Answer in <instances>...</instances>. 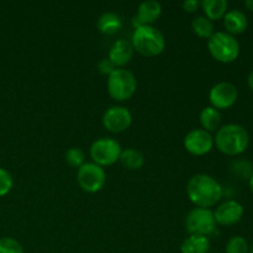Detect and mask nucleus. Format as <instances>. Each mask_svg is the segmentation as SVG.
<instances>
[{"label":"nucleus","instance_id":"obj_1","mask_svg":"<svg viewBox=\"0 0 253 253\" xmlns=\"http://www.w3.org/2000/svg\"><path fill=\"white\" fill-rule=\"evenodd\" d=\"M187 195L197 208L210 209L224 197V188L211 175L199 173L193 175L187 184Z\"/></svg>","mask_w":253,"mask_h":253},{"label":"nucleus","instance_id":"obj_2","mask_svg":"<svg viewBox=\"0 0 253 253\" xmlns=\"http://www.w3.org/2000/svg\"><path fill=\"white\" fill-rule=\"evenodd\" d=\"M249 132L239 124H226L215 132L214 146H216L220 152L230 157L242 155L249 148Z\"/></svg>","mask_w":253,"mask_h":253},{"label":"nucleus","instance_id":"obj_3","mask_svg":"<svg viewBox=\"0 0 253 253\" xmlns=\"http://www.w3.org/2000/svg\"><path fill=\"white\" fill-rule=\"evenodd\" d=\"M133 49L145 57L160 56L166 48L165 35L152 26L136 27L131 37Z\"/></svg>","mask_w":253,"mask_h":253},{"label":"nucleus","instance_id":"obj_4","mask_svg":"<svg viewBox=\"0 0 253 253\" xmlns=\"http://www.w3.org/2000/svg\"><path fill=\"white\" fill-rule=\"evenodd\" d=\"M208 49L215 61L229 64L240 56V43L235 36L225 31H217L208 40Z\"/></svg>","mask_w":253,"mask_h":253},{"label":"nucleus","instance_id":"obj_5","mask_svg":"<svg viewBox=\"0 0 253 253\" xmlns=\"http://www.w3.org/2000/svg\"><path fill=\"white\" fill-rule=\"evenodd\" d=\"M108 93L115 101L130 100L137 89V81L132 72L125 68H116L106 82Z\"/></svg>","mask_w":253,"mask_h":253},{"label":"nucleus","instance_id":"obj_6","mask_svg":"<svg viewBox=\"0 0 253 253\" xmlns=\"http://www.w3.org/2000/svg\"><path fill=\"white\" fill-rule=\"evenodd\" d=\"M214 211L205 208H194L185 217V230L189 235L198 236H211L216 231Z\"/></svg>","mask_w":253,"mask_h":253},{"label":"nucleus","instance_id":"obj_7","mask_svg":"<svg viewBox=\"0 0 253 253\" xmlns=\"http://www.w3.org/2000/svg\"><path fill=\"white\" fill-rule=\"evenodd\" d=\"M120 143L111 137H101L94 141L90 146V158L93 163L100 166V167H109L119 162L121 155Z\"/></svg>","mask_w":253,"mask_h":253},{"label":"nucleus","instance_id":"obj_8","mask_svg":"<svg viewBox=\"0 0 253 253\" xmlns=\"http://www.w3.org/2000/svg\"><path fill=\"white\" fill-rule=\"evenodd\" d=\"M77 182L86 193L100 192L106 183V173L103 167L93 162H85L77 170Z\"/></svg>","mask_w":253,"mask_h":253},{"label":"nucleus","instance_id":"obj_9","mask_svg":"<svg viewBox=\"0 0 253 253\" xmlns=\"http://www.w3.org/2000/svg\"><path fill=\"white\" fill-rule=\"evenodd\" d=\"M237 99H239V90L236 85L230 82H220L210 89V106L219 111L232 108L236 104Z\"/></svg>","mask_w":253,"mask_h":253},{"label":"nucleus","instance_id":"obj_10","mask_svg":"<svg viewBox=\"0 0 253 253\" xmlns=\"http://www.w3.org/2000/svg\"><path fill=\"white\" fill-rule=\"evenodd\" d=\"M184 148L190 155L202 157L214 148V136L203 128H194L185 135Z\"/></svg>","mask_w":253,"mask_h":253},{"label":"nucleus","instance_id":"obj_11","mask_svg":"<svg viewBox=\"0 0 253 253\" xmlns=\"http://www.w3.org/2000/svg\"><path fill=\"white\" fill-rule=\"evenodd\" d=\"M132 124V115L125 106H111L104 113L103 126L113 133H121Z\"/></svg>","mask_w":253,"mask_h":253},{"label":"nucleus","instance_id":"obj_12","mask_svg":"<svg viewBox=\"0 0 253 253\" xmlns=\"http://www.w3.org/2000/svg\"><path fill=\"white\" fill-rule=\"evenodd\" d=\"M244 205L234 199L225 200L214 211L215 221L221 226H232L237 224L244 216Z\"/></svg>","mask_w":253,"mask_h":253},{"label":"nucleus","instance_id":"obj_13","mask_svg":"<svg viewBox=\"0 0 253 253\" xmlns=\"http://www.w3.org/2000/svg\"><path fill=\"white\" fill-rule=\"evenodd\" d=\"M162 14V5L156 0H146L137 7V15L132 19L133 26H152Z\"/></svg>","mask_w":253,"mask_h":253},{"label":"nucleus","instance_id":"obj_14","mask_svg":"<svg viewBox=\"0 0 253 253\" xmlns=\"http://www.w3.org/2000/svg\"><path fill=\"white\" fill-rule=\"evenodd\" d=\"M133 49L131 41H127L125 39L116 40L110 47L109 51V57L111 63L116 67V68H124V66L128 64L133 57Z\"/></svg>","mask_w":253,"mask_h":253},{"label":"nucleus","instance_id":"obj_15","mask_svg":"<svg viewBox=\"0 0 253 253\" xmlns=\"http://www.w3.org/2000/svg\"><path fill=\"white\" fill-rule=\"evenodd\" d=\"M224 27L227 34L232 35H241L249 27V20H247L246 14L240 9L227 10L224 16Z\"/></svg>","mask_w":253,"mask_h":253},{"label":"nucleus","instance_id":"obj_16","mask_svg":"<svg viewBox=\"0 0 253 253\" xmlns=\"http://www.w3.org/2000/svg\"><path fill=\"white\" fill-rule=\"evenodd\" d=\"M227 7H229V2L226 0H202L200 1V9L204 11V16L212 22L224 19L225 14L227 12Z\"/></svg>","mask_w":253,"mask_h":253},{"label":"nucleus","instance_id":"obj_17","mask_svg":"<svg viewBox=\"0 0 253 253\" xmlns=\"http://www.w3.org/2000/svg\"><path fill=\"white\" fill-rule=\"evenodd\" d=\"M221 114L212 106H207L200 111L199 121L203 130L208 132H216L221 127Z\"/></svg>","mask_w":253,"mask_h":253},{"label":"nucleus","instance_id":"obj_18","mask_svg":"<svg viewBox=\"0 0 253 253\" xmlns=\"http://www.w3.org/2000/svg\"><path fill=\"white\" fill-rule=\"evenodd\" d=\"M210 240L207 236L189 235L180 245L182 253H209Z\"/></svg>","mask_w":253,"mask_h":253},{"label":"nucleus","instance_id":"obj_19","mask_svg":"<svg viewBox=\"0 0 253 253\" xmlns=\"http://www.w3.org/2000/svg\"><path fill=\"white\" fill-rule=\"evenodd\" d=\"M98 30L103 35L106 36H113V35L118 34L123 27V21H121L120 16L114 12H104L98 20Z\"/></svg>","mask_w":253,"mask_h":253},{"label":"nucleus","instance_id":"obj_20","mask_svg":"<svg viewBox=\"0 0 253 253\" xmlns=\"http://www.w3.org/2000/svg\"><path fill=\"white\" fill-rule=\"evenodd\" d=\"M119 162L123 165L124 168L128 170H138L145 165V157L138 150L128 147L121 151L120 160Z\"/></svg>","mask_w":253,"mask_h":253},{"label":"nucleus","instance_id":"obj_21","mask_svg":"<svg viewBox=\"0 0 253 253\" xmlns=\"http://www.w3.org/2000/svg\"><path fill=\"white\" fill-rule=\"evenodd\" d=\"M192 30L198 37L200 39H207L209 40L212 35L215 34L214 29V22L210 21L208 17H205L204 15L202 16H197L192 21Z\"/></svg>","mask_w":253,"mask_h":253},{"label":"nucleus","instance_id":"obj_22","mask_svg":"<svg viewBox=\"0 0 253 253\" xmlns=\"http://www.w3.org/2000/svg\"><path fill=\"white\" fill-rule=\"evenodd\" d=\"M250 247L246 239L242 236H232L227 241L225 253H249Z\"/></svg>","mask_w":253,"mask_h":253},{"label":"nucleus","instance_id":"obj_23","mask_svg":"<svg viewBox=\"0 0 253 253\" xmlns=\"http://www.w3.org/2000/svg\"><path fill=\"white\" fill-rule=\"evenodd\" d=\"M66 162L71 167L78 169L79 167H82L85 163V153H84V151L82 148L71 147L66 152Z\"/></svg>","mask_w":253,"mask_h":253},{"label":"nucleus","instance_id":"obj_24","mask_svg":"<svg viewBox=\"0 0 253 253\" xmlns=\"http://www.w3.org/2000/svg\"><path fill=\"white\" fill-rule=\"evenodd\" d=\"M0 253H24V247L12 237L0 239Z\"/></svg>","mask_w":253,"mask_h":253},{"label":"nucleus","instance_id":"obj_25","mask_svg":"<svg viewBox=\"0 0 253 253\" xmlns=\"http://www.w3.org/2000/svg\"><path fill=\"white\" fill-rule=\"evenodd\" d=\"M12 185H14V180H12L11 174L6 169L0 167V198L9 194L12 189Z\"/></svg>","mask_w":253,"mask_h":253},{"label":"nucleus","instance_id":"obj_26","mask_svg":"<svg viewBox=\"0 0 253 253\" xmlns=\"http://www.w3.org/2000/svg\"><path fill=\"white\" fill-rule=\"evenodd\" d=\"M98 69L103 76H110L114 71L116 69V67L111 63V61L109 58H103L98 63Z\"/></svg>","mask_w":253,"mask_h":253},{"label":"nucleus","instance_id":"obj_27","mask_svg":"<svg viewBox=\"0 0 253 253\" xmlns=\"http://www.w3.org/2000/svg\"><path fill=\"white\" fill-rule=\"evenodd\" d=\"M182 6L187 12H195L200 9V1L199 0H185Z\"/></svg>","mask_w":253,"mask_h":253},{"label":"nucleus","instance_id":"obj_28","mask_svg":"<svg viewBox=\"0 0 253 253\" xmlns=\"http://www.w3.org/2000/svg\"><path fill=\"white\" fill-rule=\"evenodd\" d=\"M247 85L250 86V89L253 90V69L249 73V77H247Z\"/></svg>","mask_w":253,"mask_h":253},{"label":"nucleus","instance_id":"obj_29","mask_svg":"<svg viewBox=\"0 0 253 253\" xmlns=\"http://www.w3.org/2000/svg\"><path fill=\"white\" fill-rule=\"evenodd\" d=\"M245 7L253 12V0H246V1H245Z\"/></svg>","mask_w":253,"mask_h":253},{"label":"nucleus","instance_id":"obj_30","mask_svg":"<svg viewBox=\"0 0 253 253\" xmlns=\"http://www.w3.org/2000/svg\"><path fill=\"white\" fill-rule=\"evenodd\" d=\"M249 187H250V190H251V193L253 194V173L251 174V177L249 178Z\"/></svg>","mask_w":253,"mask_h":253},{"label":"nucleus","instance_id":"obj_31","mask_svg":"<svg viewBox=\"0 0 253 253\" xmlns=\"http://www.w3.org/2000/svg\"><path fill=\"white\" fill-rule=\"evenodd\" d=\"M250 253H253V246L251 247V250H250Z\"/></svg>","mask_w":253,"mask_h":253},{"label":"nucleus","instance_id":"obj_32","mask_svg":"<svg viewBox=\"0 0 253 253\" xmlns=\"http://www.w3.org/2000/svg\"><path fill=\"white\" fill-rule=\"evenodd\" d=\"M252 51H253V44H252Z\"/></svg>","mask_w":253,"mask_h":253}]
</instances>
